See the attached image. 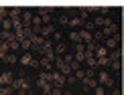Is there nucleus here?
<instances>
[{"instance_id": "f257e3e1", "label": "nucleus", "mask_w": 124, "mask_h": 95, "mask_svg": "<svg viewBox=\"0 0 124 95\" xmlns=\"http://www.w3.org/2000/svg\"><path fill=\"white\" fill-rule=\"evenodd\" d=\"M12 81H14V75H12L10 71H4V73H0V87H2V85H8V83L12 85Z\"/></svg>"}, {"instance_id": "f03ea898", "label": "nucleus", "mask_w": 124, "mask_h": 95, "mask_svg": "<svg viewBox=\"0 0 124 95\" xmlns=\"http://www.w3.org/2000/svg\"><path fill=\"white\" fill-rule=\"evenodd\" d=\"M57 59V57H43L41 59V67H43V71L51 73V67H53V61Z\"/></svg>"}, {"instance_id": "7ed1b4c3", "label": "nucleus", "mask_w": 124, "mask_h": 95, "mask_svg": "<svg viewBox=\"0 0 124 95\" xmlns=\"http://www.w3.org/2000/svg\"><path fill=\"white\" fill-rule=\"evenodd\" d=\"M75 61L77 63H81V61H85V49H84V45H75Z\"/></svg>"}, {"instance_id": "20e7f679", "label": "nucleus", "mask_w": 124, "mask_h": 95, "mask_svg": "<svg viewBox=\"0 0 124 95\" xmlns=\"http://www.w3.org/2000/svg\"><path fill=\"white\" fill-rule=\"evenodd\" d=\"M100 85H112V79H110V75L108 73H100Z\"/></svg>"}, {"instance_id": "39448f33", "label": "nucleus", "mask_w": 124, "mask_h": 95, "mask_svg": "<svg viewBox=\"0 0 124 95\" xmlns=\"http://www.w3.org/2000/svg\"><path fill=\"white\" fill-rule=\"evenodd\" d=\"M84 83H85V87H90V89H96V87H98L96 77H85V79H84Z\"/></svg>"}, {"instance_id": "423d86ee", "label": "nucleus", "mask_w": 124, "mask_h": 95, "mask_svg": "<svg viewBox=\"0 0 124 95\" xmlns=\"http://www.w3.org/2000/svg\"><path fill=\"white\" fill-rule=\"evenodd\" d=\"M20 49H23V51L33 49V41H31V39H23V41H20Z\"/></svg>"}, {"instance_id": "0eeeda50", "label": "nucleus", "mask_w": 124, "mask_h": 95, "mask_svg": "<svg viewBox=\"0 0 124 95\" xmlns=\"http://www.w3.org/2000/svg\"><path fill=\"white\" fill-rule=\"evenodd\" d=\"M41 36H43V39H45V36H49V34H53V26H51V24H47V26H43V28H41V33H39Z\"/></svg>"}, {"instance_id": "6e6552de", "label": "nucleus", "mask_w": 124, "mask_h": 95, "mask_svg": "<svg viewBox=\"0 0 124 95\" xmlns=\"http://www.w3.org/2000/svg\"><path fill=\"white\" fill-rule=\"evenodd\" d=\"M55 55L65 57V45H63V43H57V45H55Z\"/></svg>"}, {"instance_id": "1a4fd4ad", "label": "nucleus", "mask_w": 124, "mask_h": 95, "mask_svg": "<svg viewBox=\"0 0 124 95\" xmlns=\"http://www.w3.org/2000/svg\"><path fill=\"white\" fill-rule=\"evenodd\" d=\"M79 33H81V41H85L87 45H90V43H94V36L87 33V30H79Z\"/></svg>"}, {"instance_id": "9d476101", "label": "nucleus", "mask_w": 124, "mask_h": 95, "mask_svg": "<svg viewBox=\"0 0 124 95\" xmlns=\"http://www.w3.org/2000/svg\"><path fill=\"white\" fill-rule=\"evenodd\" d=\"M31 22H33V14H31V12H23V24L29 26Z\"/></svg>"}, {"instance_id": "9b49d317", "label": "nucleus", "mask_w": 124, "mask_h": 95, "mask_svg": "<svg viewBox=\"0 0 124 95\" xmlns=\"http://www.w3.org/2000/svg\"><path fill=\"white\" fill-rule=\"evenodd\" d=\"M96 57H98V59H104V57H106V47H100V45H98V49H96Z\"/></svg>"}, {"instance_id": "f8f14e48", "label": "nucleus", "mask_w": 124, "mask_h": 95, "mask_svg": "<svg viewBox=\"0 0 124 95\" xmlns=\"http://www.w3.org/2000/svg\"><path fill=\"white\" fill-rule=\"evenodd\" d=\"M102 33H104V34H112V33H116V24H114V22H110L104 30H102Z\"/></svg>"}, {"instance_id": "ddd939ff", "label": "nucleus", "mask_w": 124, "mask_h": 95, "mask_svg": "<svg viewBox=\"0 0 124 95\" xmlns=\"http://www.w3.org/2000/svg\"><path fill=\"white\" fill-rule=\"evenodd\" d=\"M8 12H10V16H12V20H20L18 16H20V12H23L20 8H12V10H8Z\"/></svg>"}, {"instance_id": "4468645a", "label": "nucleus", "mask_w": 124, "mask_h": 95, "mask_svg": "<svg viewBox=\"0 0 124 95\" xmlns=\"http://www.w3.org/2000/svg\"><path fill=\"white\" fill-rule=\"evenodd\" d=\"M69 39L73 41V43L79 45V41H81V33H79V30H75V33H71V34H69Z\"/></svg>"}, {"instance_id": "2eb2a0df", "label": "nucleus", "mask_w": 124, "mask_h": 95, "mask_svg": "<svg viewBox=\"0 0 124 95\" xmlns=\"http://www.w3.org/2000/svg\"><path fill=\"white\" fill-rule=\"evenodd\" d=\"M108 47H110V49H116V47H118V36H112V39H108Z\"/></svg>"}, {"instance_id": "dca6fc26", "label": "nucleus", "mask_w": 124, "mask_h": 95, "mask_svg": "<svg viewBox=\"0 0 124 95\" xmlns=\"http://www.w3.org/2000/svg\"><path fill=\"white\" fill-rule=\"evenodd\" d=\"M6 14H8V8L0 6V22H4V20H6Z\"/></svg>"}, {"instance_id": "f3484780", "label": "nucleus", "mask_w": 124, "mask_h": 95, "mask_svg": "<svg viewBox=\"0 0 124 95\" xmlns=\"http://www.w3.org/2000/svg\"><path fill=\"white\" fill-rule=\"evenodd\" d=\"M4 61L12 65V63H16V61H18V57H16V55H6V57H4Z\"/></svg>"}, {"instance_id": "a211bd4d", "label": "nucleus", "mask_w": 124, "mask_h": 95, "mask_svg": "<svg viewBox=\"0 0 124 95\" xmlns=\"http://www.w3.org/2000/svg\"><path fill=\"white\" fill-rule=\"evenodd\" d=\"M12 91H14L12 87H6V85H4V87H0V95H10Z\"/></svg>"}, {"instance_id": "6ab92c4d", "label": "nucleus", "mask_w": 124, "mask_h": 95, "mask_svg": "<svg viewBox=\"0 0 124 95\" xmlns=\"http://www.w3.org/2000/svg\"><path fill=\"white\" fill-rule=\"evenodd\" d=\"M41 22H43L45 26H47V24L51 22V14H43V16H41Z\"/></svg>"}, {"instance_id": "aec40b11", "label": "nucleus", "mask_w": 124, "mask_h": 95, "mask_svg": "<svg viewBox=\"0 0 124 95\" xmlns=\"http://www.w3.org/2000/svg\"><path fill=\"white\" fill-rule=\"evenodd\" d=\"M94 95H106V91H104V87H102V85H98V87L94 89Z\"/></svg>"}, {"instance_id": "412c9836", "label": "nucleus", "mask_w": 124, "mask_h": 95, "mask_svg": "<svg viewBox=\"0 0 124 95\" xmlns=\"http://www.w3.org/2000/svg\"><path fill=\"white\" fill-rule=\"evenodd\" d=\"M110 63V59L108 57H104V59H98V67H104V65H108Z\"/></svg>"}, {"instance_id": "4be33fe9", "label": "nucleus", "mask_w": 124, "mask_h": 95, "mask_svg": "<svg viewBox=\"0 0 124 95\" xmlns=\"http://www.w3.org/2000/svg\"><path fill=\"white\" fill-rule=\"evenodd\" d=\"M81 22H84V18H81V16H77V18H73V20H71V26H79Z\"/></svg>"}, {"instance_id": "5701e85b", "label": "nucleus", "mask_w": 124, "mask_h": 95, "mask_svg": "<svg viewBox=\"0 0 124 95\" xmlns=\"http://www.w3.org/2000/svg\"><path fill=\"white\" fill-rule=\"evenodd\" d=\"M75 79H85V73H84V69H77V71H75Z\"/></svg>"}, {"instance_id": "b1692460", "label": "nucleus", "mask_w": 124, "mask_h": 95, "mask_svg": "<svg viewBox=\"0 0 124 95\" xmlns=\"http://www.w3.org/2000/svg\"><path fill=\"white\" fill-rule=\"evenodd\" d=\"M2 26H4V28H6V30H10V28H12V20H4V22H2Z\"/></svg>"}, {"instance_id": "393cba45", "label": "nucleus", "mask_w": 124, "mask_h": 95, "mask_svg": "<svg viewBox=\"0 0 124 95\" xmlns=\"http://www.w3.org/2000/svg\"><path fill=\"white\" fill-rule=\"evenodd\" d=\"M59 22H61V24H67V16H63V14H61V16H59Z\"/></svg>"}, {"instance_id": "a878e982", "label": "nucleus", "mask_w": 124, "mask_h": 95, "mask_svg": "<svg viewBox=\"0 0 124 95\" xmlns=\"http://www.w3.org/2000/svg\"><path fill=\"white\" fill-rule=\"evenodd\" d=\"M85 77H94V69H87L85 71Z\"/></svg>"}, {"instance_id": "bb28decb", "label": "nucleus", "mask_w": 124, "mask_h": 95, "mask_svg": "<svg viewBox=\"0 0 124 95\" xmlns=\"http://www.w3.org/2000/svg\"><path fill=\"white\" fill-rule=\"evenodd\" d=\"M73 95H75V93H73Z\"/></svg>"}]
</instances>
